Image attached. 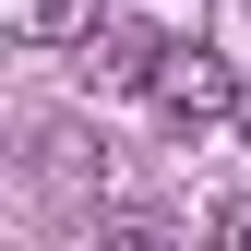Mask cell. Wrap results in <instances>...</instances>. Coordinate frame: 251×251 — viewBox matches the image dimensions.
I'll list each match as a JSON object with an SVG mask.
<instances>
[{
    "label": "cell",
    "instance_id": "cell-1",
    "mask_svg": "<svg viewBox=\"0 0 251 251\" xmlns=\"http://www.w3.org/2000/svg\"><path fill=\"white\" fill-rule=\"evenodd\" d=\"M144 108L179 120V132H203V120H239V60L203 48V36H155L144 60Z\"/></svg>",
    "mask_w": 251,
    "mask_h": 251
},
{
    "label": "cell",
    "instance_id": "cell-2",
    "mask_svg": "<svg viewBox=\"0 0 251 251\" xmlns=\"http://www.w3.org/2000/svg\"><path fill=\"white\" fill-rule=\"evenodd\" d=\"M108 24V0H0V36L12 48H84Z\"/></svg>",
    "mask_w": 251,
    "mask_h": 251
},
{
    "label": "cell",
    "instance_id": "cell-3",
    "mask_svg": "<svg viewBox=\"0 0 251 251\" xmlns=\"http://www.w3.org/2000/svg\"><path fill=\"white\" fill-rule=\"evenodd\" d=\"M84 48H96V72H108V84H144V60H155V36H144V24H96Z\"/></svg>",
    "mask_w": 251,
    "mask_h": 251
},
{
    "label": "cell",
    "instance_id": "cell-4",
    "mask_svg": "<svg viewBox=\"0 0 251 251\" xmlns=\"http://www.w3.org/2000/svg\"><path fill=\"white\" fill-rule=\"evenodd\" d=\"M215 239H227V251H251V203H227V215H215Z\"/></svg>",
    "mask_w": 251,
    "mask_h": 251
},
{
    "label": "cell",
    "instance_id": "cell-5",
    "mask_svg": "<svg viewBox=\"0 0 251 251\" xmlns=\"http://www.w3.org/2000/svg\"><path fill=\"white\" fill-rule=\"evenodd\" d=\"M239 144H251V72H239Z\"/></svg>",
    "mask_w": 251,
    "mask_h": 251
}]
</instances>
